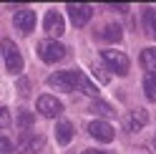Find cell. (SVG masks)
I'll return each mask as SVG.
<instances>
[{
    "mask_svg": "<svg viewBox=\"0 0 156 154\" xmlns=\"http://www.w3.org/2000/svg\"><path fill=\"white\" fill-rule=\"evenodd\" d=\"M98 35H101V41L116 43V41H121V35H123V33H121V25H119V23H108V25H106Z\"/></svg>",
    "mask_w": 156,
    "mask_h": 154,
    "instance_id": "13",
    "label": "cell"
},
{
    "mask_svg": "<svg viewBox=\"0 0 156 154\" xmlns=\"http://www.w3.org/2000/svg\"><path fill=\"white\" fill-rule=\"evenodd\" d=\"M154 149H156V137H154Z\"/></svg>",
    "mask_w": 156,
    "mask_h": 154,
    "instance_id": "24",
    "label": "cell"
},
{
    "mask_svg": "<svg viewBox=\"0 0 156 154\" xmlns=\"http://www.w3.org/2000/svg\"><path fill=\"white\" fill-rule=\"evenodd\" d=\"M53 134H55V141L61 144V147H66V144H71V139H73V124L66 121V119H61V121L55 124Z\"/></svg>",
    "mask_w": 156,
    "mask_h": 154,
    "instance_id": "12",
    "label": "cell"
},
{
    "mask_svg": "<svg viewBox=\"0 0 156 154\" xmlns=\"http://www.w3.org/2000/svg\"><path fill=\"white\" fill-rule=\"evenodd\" d=\"M38 111H41L43 116L53 119V116H58V114H63V104L58 101L55 96L43 94V96H38Z\"/></svg>",
    "mask_w": 156,
    "mask_h": 154,
    "instance_id": "5",
    "label": "cell"
},
{
    "mask_svg": "<svg viewBox=\"0 0 156 154\" xmlns=\"http://www.w3.org/2000/svg\"><path fill=\"white\" fill-rule=\"evenodd\" d=\"M101 58H103V66H108V68H111L113 73H119V76H126L129 68H131L129 56L121 53V51H111V48H108V51L101 53Z\"/></svg>",
    "mask_w": 156,
    "mask_h": 154,
    "instance_id": "1",
    "label": "cell"
},
{
    "mask_svg": "<svg viewBox=\"0 0 156 154\" xmlns=\"http://www.w3.org/2000/svg\"><path fill=\"white\" fill-rule=\"evenodd\" d=\"M13 23H15V28L20 33H33V28H35V13L33 10H18L15 18H13Z\"/></svg>",
    "mask_w": 156,
    "mask_h": 154,
    "instance_id": "11",
    "label": "cell"
},
{
    "mask_svg": "<svg viewBox=\"0 0 156 154\" xmlns=\"http://www.w3.org/2000/svg\"><path fill=\"white\" fill-rule=\"evenodd\" d=\"M93 76H96V81H98V83H108V73H106L103 66H98V63L93 66Z\"/></svg>",
    "mask_w": 156,
    "mask_h": 154,
    "instance_id": "20",
    "label": "cell"
},
{
    "mask_svg": "<svg viewBox=\"0 0 156 154\" xmlns=\"http://www.w3.org/2000/svg\"><path fill=\"white\" fill-rule=\"evenodd\" d=\"M66 10H68V15H71V20H73V25H76V28L86 25V23L91 20V15H93V8H91V5H83V3H81V5L71 3V5L66 8Z\"/></svg>",
    "mask_w": 156,
    "mask_h": 154,
    "instance_id": "7",
    "label": "cell"
},
{
    "mask_svg": "<svg viewBox=\"0 0 156 154\" xmlns=\"http://www.w3.org/2000/svg\"><path fill=\"white\" fill-rule=\"evenodd\" d=\"M141 66L149 73H156V48H146V51H141Z\"/></svg>",
    "mask_w": 156,
    "mask_h": 154,
    "instance_id": "15",
    "label": "cell"
},
{
    "mask_svg": "<svg viewBox=\"0 0 156 154\" xmlns=\"http://www.w3.org/2000/svg\"><path fill=\"white\" fill-rule=\"evenodd\" d=\"M43 149V137L41 134H23L18 139V152L20 154H35Z\"/></svg>",
    "mask_w": 156,
    "mask_h": 154,
    "instance_id": "10",
    "label": "cell"
},
{
    "mask_svg": "<svg viewBox=\"0 0 156 154\" xmlns=\"http://www.w3.org/2000/svg\"><path fill=\"white\" fill-rule=\"evenodd\" d=\"M144 94L149 101H156V73H146L144 76Z\"/></svg>",
    "mask_w": 156,
    "mask_h": 154,
    "instance_id": "16",
    "label": "cell"
},
{
    "mask_svg": "<svg viewBox=\"0 0 156 154\" xmlns=\"http://www.w3.org/2000/svg\"><path fill=\"white\" fill-rule=\"evenodd\" d=\"M35 51H38V56H41L43 63H58L66 56L63 43H58V41H41Z\"/></svg>",
    "mask_w": 156,
    "mask_h": 154,
    "instance_id": "2",
    "label": "cell"
},
{
    "mask_svg": "<svg viewBox=\"0 0 156 154\" xmlns=\"http://www.w3.org/2000/svg\"><path fill=\"white\" fill-rule=\"evenodd\" d=\"M146 121H149V111H144V109H133L129 111L123 116V129L126 131H139L146 127Z\"/></svg>",
    "mask_w": 156,
    "mask_h": 154,
    "instance_id": "8",
    "label": "cell"
},
{
    "mask_svg": "<svg viewBox=\"0 0 156 154\" xmlns=\"http://www.w3.org/2000/svg\"><path fill=\"white\" fill-rule=\"evenodd\" d=\"M91 111L103 114V116H113V109L108 106V104H103V101H93V104H91Z\"/></svg>",
    "mask_w": 156,
    "mask_h": 154,
    "instance_id": "19",
    "label": "cell"
},
{
    "mask_svg": "<svg viewBox=\"0 0 156 154\" xmlns=\"http://www.w3.org/2000/svg\"><path fill=\"white\" fill-rule=\"evenodd\" d=\"M83 154H106V152H98V149H86Z\"/></svg>",
    "mask_w": 156,
    "mask_h": 154,
    "instance_id": "23",
    "label": "cell"
},
{
    "mask_svg": "<svg viewBox=\"0 0 156 154\" xmlns=\"http://www.w3.org/2000/svg\"><path fill=\"white\" fill-rule=\"evenodd\" d=\"M18 129H30L33 127V114L30 111H18Z\"/></svg>",
    "mask_w": 156,
    "mask_h": 154,
    "instance_id": "18",
    "label": "cell"
},
{
    "mask_svg": "<svg viewBox=\"0 0 156 154\" xmlns=\"http://www.w3.org/2000/svg\"><path fill=\"white\" fill-rule=\"evenodd\" d=\"M144 28L149 31L151 38H156V10L154 8H146L144 10Z\"/></svg>",
    "mask_w": 156,
    "mask_h": 154,
    "instance_id": "17",
    "label": "cell"
},
{
    "mask_svg": "<svg viewBox=\"0 0 156 154\" xmlns=\"http://www.w3.org/2000/svg\"><path fill=\"white\" fill-rule=\"evenodd\" d=\"M8 124H10V111H8L5 106H0V129L8 127Z\"/></svg>",
    "mask_w": 156,
    "mask_h": 154,
    "instance_id": "22",
    "label": "cell"
},
{
    "mask_svg": "<svg viewBox=\"0 0 156 154\" xmlns=\"http://www.w3.org/2000/svg\"><path fill=\"white\" fill-rule=\"evenodd\" d=\"M48 86H51V89L63 91V94H71V91H76V73H73V71L51 73V76H48Z\"/></svg>",
    "mask_w": 156,
    "mask_h": 154,
    "instance_id": "4",
    "label": "cell"
},
{
    "mask_svg": "<svg viewBox=\"0 0 156 154\" xmlns=\"http://www.w3.org/2000/svg\"><path fill=\"white\" fill-rule=\"evenodd\" d=\"M88 134L93 139H98V141H113V127L108 121H101V119H96V121H91L88 124Z\"/></svg>",
    "mask_w": 156,
    "mask_h": 154,
    "instance_id": "9",
    "label": "cell"
},
{
    "mask_svg": "<svg viewBox=\"0 0 156 154\" xmlns=\"http://www.w3.org/2000/svg\"><path fill=\"white\" fill-rule=\"evenodd\" d=\"M43 28H45V33H48V35H53V38L63 35V31H66L63 15L58 13V10H48L45 18H43Z\"/></svg>",
    "mask_w": 156,
    "mask_h": 154,
    "instance_id": "6",
    "label": "cell"
},
{
    "mask_svg": "<svg viewBox=\"0 0 156 154\" xmlns=\"http://www.w3.org/2000/svg\"><path fill=\"white\" fill-rule=\"evenodd\" d=\"M3 58H5V68L10 73H20L23 71V56L18 51V46L13 41H3Z\"/></svg>",
    "mask_w": 156,
    "mask_h": 154,
    "instance_id": "3",
    "label": "cell"
},
{
    "mask_svg": "<svg viewBox=\"0 0 156 154\" xmlns=\"http://www.w3.org/2000/svg\"><path fill=\"white\" fill-rule=\"evenodd\" d=\"M15 147H13V141L8 139V137H0V154H10Z\"/></svg>",
    "mask_w": 156,
    "mask_h": 154,
    "instance_id": "21",
    "label": "cell"
},
{
    "mask_svg": "<svg viewBox=\"0 0 156 154\" xmlns=\"http://www.w3.org/2000/svg\"><path fill=\"white\" fill-rule=\"evenodd\" d=\"M73 73H76V89H81L83 94H88V96H96V94H98V89L86 79V73H81V71H73Z\"/></svg>",
    "mask_w": 156,
    "mask_h": 154,
    "instance_id": "14",
    "label": "cell"
}]
</instances>
